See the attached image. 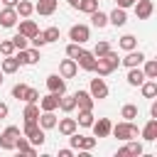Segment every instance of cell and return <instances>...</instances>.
<instances>
[{
	"instance_id": "obj_16",
	"label": "cell",
	"mask_w": 157,
	"mask_h": 157,
	"mask_svg": "<svg viewBox=\"0 0 157 157\" xmlns=\"http://www.w3.org/2000/svg\"><path fill=\"white\" fill-rule=\"evenodd\" d=\"M56 5H59V0H39L34 5V12H39L42 17H49V15L56 12Z\"/></svg>"
},
{
	"instance_id": "obj_11",
	"label": "cell",
	"mask_w": 157,
	"mask_h": 157,
	"mask_svg": "<svg viewBox=\"0 0 157 157\" xmlns=\"http://www.w3.org/2000/svg\"><path fill=\"white\" fill-rule=\"evenodd\" d=\"M17 32L22 34V37H27V39H32L37 32H39V27H37V22L34 20H27V17H22V22L17 25Z\"/></svg>"
},
{
	"instance_id": "obj_24",
	"label": "cell",
	"mask_w": 157,
	"mask_h": 157,
	"mask_svg": "<svg viewBox=\"0 0 157 157\" xmlns=\"http://www.w3.org/2000/svg\"><path fill=\"white\" fill-rule=\"evenodd\" d=\"M93 71H96L98 76H108V74H113V71H115V66H113L105 56H101V59L96 61V69H93Z\"/></svg>"
},
{
	"instance_id": "obj_39",
	"label": "cell",
	"mask_w": 157,
	"mask_h": 157,
	"mask_svg": "<svg viewBox=\"0 0 157 157\" xmlns=\"http://www.w3.org/2000/svg\"><path fill=\"white\" fill-rule=\"evenodd\" d=\"M108 52H110V44H108V42H98V44L93 47V56H96V59H101V56H105Z\"/></svg>"
},
{
	"instance_id": "obj_28",
	"label": "cell",
	"mask_w": 157,
	"mask_h": 157,
	"mask_svg": "<svg viewBox=\"0 0 157 157\" xmlns=\"http://www.w3.org/2000/svg\"><path fill=\"white\" fill-rule=\"evenodd\" d=\"M15 10H17V15H20V17H29V15L34 12V5H32L29 0H17Z\"/></svg>"
},
{
	"instance_id": "obj_35",
	"label": "cell",
	"mask_w": 157,
	"mask_h": 157,
	"mask_svg": "<svg viewBox=\"0 0 157 157\" xmlns=\"http://www.w3.org/2000/svg\"><path fill=\"white\" fill-rule=\"evenodd\" d=\"M81 128H91L93 125V110H78V120H76Z\"/></svg>"
},
{
	"instance_id": "obj_26",
	"label": "cell",
	"mask_w": 157,
	"mask_h": 157,
	"mask_svg": "<svg viewBox=\"0 0 157 157\" xmlns=\"http://www.w3.org/2000/svg\"><path fill=\"white\" fill-rule=\"evenodd\" d=\"M15 150L27 152V155H37V147H34V145H29V140H27L25 135H17V140H15Z\"/></svg>"
},
{
	"instance_id": "obj_12",
	"label": "cell",
	"mask_w": 157,
	"mask_h": 157,
	"mask_svg": "<svg viewBox=\"0 0 157 157\" xmlns=\"http://www.w3.org/2000/svg\"><path fill=\"white\" fill-rule=\"evenodd\" d=\"M145 59H147V56H145L142 52H137V49H130V52H128V54H125V56L120 59V64L130 69V66H140V64H142Z\"/></svg>"
},
{
	"instance_id": "obj_13",
	"label": "cell",
	"mask_w": 157,
	"mask_h": 157,
	"mask_svg": "<svg viewBox=\"0 0 157 157\" xmlns=\"http://www.w3.org/2000/svg\"><path fill=\"white\" fill-rule=\"evenodd\" d=\"M74 98H76V108L78 110H93V96L88 91H76Z\"/></svg>"
},
{
	"instance_id": "obj_3",
	"label": "cell",
	"mask_w": 157,
	"mask_h": 157,
	"mask_svg": "<svg viewBox=\"0 0 157 157\" xmlns=\"http://www.w3.org/2000/svg\"><path fill=\"white\" fill-rule=\"evenodd\" d=\"M17 135H22V130H20L17 125H7V128L0 132V147H2V150H15Z\"/></svg>"
},
{
	"instance_id": "obj_41",
	"label": "cell",
	"mask_w": 157,
	"mask_h": 157,
	"mask_svg": "<svg viewBox=\"0 0 157 157\" xmlns=\"http://www.w3.org/2000/svg\"><path fill=\"white\" fill-rule=\"evenodd\" d=\"M12 44H15V52H17V49H27V44H29V39H27V37H22V34L17 32V34L12 37Z\"/></svg>"
},
{
	"instance_id": "obj_40",
	"label": "cell",
	"mask_w": 157,
	"mask_h": 157,
	"mask_svg": "<svg viewBox=\"0 0 157 157\" xmlns=\"http://www.w3.org/2000/svg\"><path fill=\"white\" fill-rule=\"evenodd\" d=\"M0 54H2V56L15 54V44H12V39H0Z\"/></svg>"
},
{
	"instance_id": "obj_47",
	"label": "cell",
	"mask_w": 157,
	"mask_h": 157,
	"mask_svg": "<svg viewBox=\"0 0 157 157\" xmlns=\"http://www.w3.org/2000/svg\"><path fill=\"white\" fill-rule=\"evenodd\" d=\"M0 2H2L5 7H15V5H17V0H0Z\"/></svg>"
},
{
	"instance_id": "obj_8",
	"label": "cell",
	"mask_w": 157,
	"mask_h": 157,
	"mask_svg": "<svg viewBox=\"0 0 157 157\" xmlns=\"http://www.w3.org/2000/svg\"><path fill=\"white\" fill-rule=\"evenodd\" d=\"M110 128H113V123H110L108 118H98V120H93V125H91L93 137H108V135H110Z\"/></svg>"
},
{
	"instance_id": "obj_30",
	"label": "cell",
	"mask_w": 157,
	"mask_h": 157,
	"mask_svg": "<svg viewBox=\"0 0 157 157\" xmlns=\"http://www.w3.org/2000/svg\"><path fill=\"white\" fill-rule=\"evenodd\" d=\"M118 47H120L123 52H130V49H137V39H135L132 34H123V37H120V42H118Z\"/></svg>"
},
{
	"instance_id": "obj_9",
	"label": "cell",
	"mask_w": 157,
	"mask_h": 157,
	"mask_svg": "<svg viewBox=\"0 0 157 157\" xmlns=\"http://www.w3.org/2000/svg\"><path fill=\"white\" fill-rule=\"evenodd\" d=\"M17 20H20V15H17V10L15 7H2L0 10V27H15L17 25Z\"/></svg>"
},
{
	"instance_id": "obj_48",
	"label": "cell",
	"mask_w": 157,
	"mask_h": 157,
	"mask_svg": "<svg viewBox=\"0 0 157 157\" xmlns=\"http://www.w3.org/2000/svg\"><path fill=\"white\" fill-rule=\"evenodd\" d=\"M150 115H152V118H157V103H152V108H150Z\"/></svg>"
},
{
	"instance_id": "obj_46",
	"label": "cell",
	"mask_w": 157,
	"mask_h": 157,
	"mask_svg": "<svg viewBox=\"0 0 157 157\" xmlns=\"http://www.w3.org/2000/svg\"><path fill=\"white\" fill-rule=\"evenodd\" d=\"M71 155H74V150H69V147L66 150H59V157H71Z\"/></svg>"
},
{
	"instance_id": "obj_34",
	"label": "cell",
	"mask_w": 157,
	"mask_h": 157,
	"mask_svg": "<svg viewBox=\"0 0 157 157\" xmlns=\"http://www.w3.org/2000/svg\"><path fill=\"white\" fill-rule=\"evenodd\" d=\"M120 118H125V120H135V118H137V105H135V103H125L123 110H120Z\"/></svg>"
},
{
	"instance_id": "obj_36",
	"label": "cell",
	"mask_w": 157,
	"mask_h": 157,
	"mask_svg": "<svg viewBox=\"0 0 157 157\" xmlns=\"http://www.w3.org/2000/svg\"><path fill=\"white\" fill-rule=\"evenodd\" d=\"M27 91H29V86H27V83H15V86H12V98H17V101H25Z\"/></svg>"
},
{
	"instance_id": "obj_33",
	"label": "cell",
	"mask_w": 157,
	"mask_h": 157,
	"mask_svg": "<svg viewBox=\"0 0 157 157\" xmlns=\"http://www.w3.org/2000/svg\"><path fill=\"white\" fill-rule=\"evenodd\" d=\"M91 22H93V27L103 29V27L108 25V15H105V12H101V10H96V12H91Z\"/></svg>"
},
{
	"instance_id": "obj_17",
	"label": "cell",
	"mask_w": 157,
	"mask_h": 157,
	"mask_svg": "<svg viewBox=\"0 0 157 157\" xmlns=\"http://www.w3.org/2000/svg\"><path fill=\"white\" fill-rule=\"evenodd\" d=\"M37 123H39L42 130H52V128H56V115H54V110H42L39 118H37Z\"/></svg>"
},
{
	"instance_id": "obj_32",
	"label": "cell",
	"mask_w": 157,
	"mask_h": 157,
	"mask_svg": "<svg viewBox=\"0 0 157 157\" xmlns=\"http://www.w3.org/2000/svg\"><path fill=\"white\" fill-rule=\"evenodd\" d=\"M76 10H78V12H86V15H91V12H96V10H98V0H78Z\"/></svg>"
},
{
	"instance_id": "obj_25",
	"label": "cell",
	"mask_w": 157,
	"mask_h": 157,
	"mask_svg": "<svg viewBox=\"0 0 157 157\" xmlns=\"http://www.w3.org/2000/svg\"><path fill=\"white\" fill-rule=\"evenodd\" d=\"M142 81H145L142 69H140V66H130V69H128V83H130V86H140Z\"/></svg>"
},
{
	"instance_id": "obj_15",
	"label": "cell",
	"mask_w": 157,
	"mask_h": 157,
	"mask_svg": "<svg viewBox=\"0 0 157 157\" xmlns=\"http://www.w3.org/2000/svg\"><path fill=\"white\" fill-rule=\"evenodd\" d=\"M142 152H145V150H142V142H137V140H130L125 147H120V150L115 152V157H128V155H137V157H140Z\"/></svg>"
},
{
	"instance_id": "obj_22",
	"label": "cell",
	"mask_w": 157,
	"mask_h": 157,
	"mask_svg": "<svg viewBox=\"0 0 157 157\" xmlns=\"http://www.w3.org/2000/svg\"><path fill=\"white\" fill-rule=\"evenodd\" d=\"M22 118H25V123H37V118H39V103H27L25 110H22Z\"/></svg>"
},
{
	"instance_id": "obj_50",
	"label": "cell",
	"mask_w": 157,
	"mask_h": 157,
	"mask_svg": "<svg viewBox=\"0 0 157 157\" xmlns=\"http://www.w3.org/2000/svg\"><path fill=\"white\" fill-rule=\"evenodd\" d=\"M2 76H5V74H2V71H0V86H2V81H5V78H2Z\"/></svg>"
},
{
	"instance_id": "obj_23",
	"label": "cell",
	"mask_w": 157,
	"mask_h": 157,
	"mask_svg": "<svg viewBox=\"0 0 157 157\" xmlns=\"http://www.w3.org/2000/svg\"><path fill=\"white\" fill-rule=\"evenodd\" d=\"M108 22H110V25H115V27H123V25L128 22V15H125V10H123V7H115V10L108 15Z\"/></svg>"
},
{
	"instance_id": "obj_37",
	"label": "cell",
	"mask_w": 157,
	"mask_h": 157,
	"mask_svg": "<svg viewBox=\"0 0 157 157\" xmlns=\"http://www.w3.org/2000/svg\"><path fill=\"white\" fill-rule=\"evenodd\" d=\"M42 34H44V39H47V44H49V42H56V39L61 37V32H59V27H47V29H44Z\"/></svg>"
},
{
	"instance_id": "obj_27",
	"label": "cell",
	"mask_w": 157,
	"mask_h": 157,
	"mask_svg": "<svg viewBox=\"0 0 157 157\" xmlns=\"http://www.w3.org/2000/svg\"><path fill=\"white\" fill-rule=\"evenodd\" d=\"M17 69H20V61L15 59V54H10V56H5V59H2V66H0V71H2V74H15Z\"/></svg>"
},
{
	"instance_id": "obj_6",
	"label": "cell",
	"mask_w": 157,
	"mask_h": 157,
	"mask_svg": "<svg viewBox=\"0 0 157 157\" xmlns=\"http://www.w3.org/2000/svg\"><path fill=\"white\" fill-rule=\"evenodd\" d=\"M69 39H71V42H78V44H83V42H88V39H91V29H88L86 25H74V27L69 29Z\"/></svg>"
},
{
	"instance_id": "obj_49",
	"label": "cell",
	"mask_w": 157,
	"mask_h": 157,
	"mask_svg": "<svg viewBox=\"0 0 157 157\" xmlns=\"http://www.w3.org/2000/svg\"><path fill=\"white\" fill-rule=\"evenodd\" d=\"M66 2H69L71 7H76V5H78V0H66Z\"/></svg>"
},
{
	"instance_id": "obj_5",
	"label": "cell",
	"mask_w": 157,
	"mask_h": 157,
	"mask_svg": "<svg viewBox=\"0 0 157 157\" xmlns=\"http://www.w3.org/2000/svg\"><path fill=\"white\" fill-rule=\"evenodd\" d=\"M47 88H49V93L61 96V93H66V78L59 76V74H49L47 76Z\"/></svg>"
},
{
	"instance_id": "obj_2",
	"label": "cell",
	"mask_w": 157,
	"mask_h": 157,
	"mask_svg": "<svg viewBox=\"0 0 157 157\" xmlns=\"http://www.w3.org/2000/svg\"><path fill=\"white\" fill-rule=\"evenodd\" d=\"M71 140V150H81V152H91L96 147V137H86V135H78V132H71L69 135Z\"/></svg>"
},
{
	"instance_id": "obj_38",
	"label": "cell",
	"mask_w": 157,
	"mask_h": 157,
	"mask_svg": "<svg viewBox=\"0 0 157 157\" xmlns=\"http://www.w3.org/2000/svg\"><path fill=\"white\" fill-rule=\"evenodd\" d=\"M81 52H83V47H81L78 42H71V44H66V56H69V59H76Z\"/></svg>"
},
{
	"instance_id": "obj_1",
	"label": "cell",
	"mask_w": 157,
	"mask_h": 157,
	"mask_svg": "<svg viewBox=\"0 0 157 157\" xmlns=\"http://www.w3.org/2000/svg\"><path fill=\"white\" fill-rule=\"evenodd\" d=\"M15 59L20 61V66H29V64H37L42 59V52L37 47H27V49H17Z\"/></svg>"
},
{
	"instance_id": "obj_20",
	"label": "cell",
	"mask_w": 157,
	"mask_h": 157,
	"mask_svg": "<svg viewBox=\"0 0 157 157\" xmlns=\"http://www.w3.org/2000/svg\"><path fill=\"white\" fill-rule=\"evenodd\" d=\"M142 140H147V142H155L157 140V118H150L147 120V125L142 128Z\"/></svg>"
},
{
	"instance_id": "obj_29",
	"label": "cell",
	"mask_w": 157,
	"mask_h": 157,
	"mask_svg": "<svg viewBox=\"0 0 157 157\" xmlns=\"http://www.w3.org/2000/svg\"><path fill=\"white\" fill-rule=\"evenodd\" d=\"M59 108H61L64 113H71V110L76 108V98H74V96H66V93H61V96H59Z\"/></svg>"
},
{
	"instance_id": "obj_10",
	"label": "cell",
	"mask_w": 157,
	"mask_h": 157,
	"mask_svg": "<svg viewBox=\"0 0 157 157\" xmlns=\"http://www.w3.org/2000/svg\"><path fill=\"white\" fill-rule=\"evenodd\" d=\"M135 15H137V20H147L152 12H155V2L152 0H135Z\"/></svg>"
},
{
	"instance_id": "obj_43",
	"label": "cell",
	"mask_w": 157,
	"mask_h": 157,
	"mask_svg": "<svg viewBox=\"0 0 157 157\" xmlns=\"http://www.w3.org/2000/svg\"><path fill=\"white\" fill-rule=\"evenodd\" d=\"M37 101H39V91L37 88H29L27 96H25V103H37Z\"/></svg>"
},
{
	"instance_id": "obj_21",
	"label": "cell",
	"mask_w": 157,
	"mask_h": 157,
	"mask_svg": "<svg viewBox=\"0 0 157 157\" xmlns=\"http://www.w3.org/2000/svg\"><path fill=\"white\" fill-rule=\"evenodd\" d=\"M140 91H142V98H155L157 96V81L155 78H145L140 83Z\"/></svg>"
},
{
	"instance_id": "obj_7",
	"label": "cell",
	"mask_w": 157,
	"mask_h": 157,
	"mask_svg": "<svg viewBox=\"0 0 157 157\" xmlns=\"http://www.w3.org/2000/svg\"><path fill=\"white\" fill-rule=\"evenodd\" d=\"M96 61H98V59L93 56V52H86V49L76 56V66L83 69V71H93V69H96Z\"/></svg>"
},
{
	"instance_id": "obj_19",
	"label": "cell",
	"mask_w": 157,
	"mask_h": 157,
	"mask_svg": "<svg viewBox=\"0 0 157 157\" xmlns=\"http://www.w3.org/2000/svg\"><path fill=\"white\" fill-rule=\"evenodd\" d=\"M39 110H56L59 108V96L56 93H49V96H39Z\"/></svg>"
},
{
	"instance_id": "obj_42",
	"label": "cell",
	"mask_w": 157,
	"mask_h": 157,
	"mask_svg": "<svg viewBox=\"0 0 157 157\" xmlns=\"http://www.w3.org/2000/svg\"><path fill=\"white\" fill-rule=\"evenodd\" d=\"M29 42H32V47H37V49L47 44V39H44V34H42V32H37V34H34V37H32Z\"/></svg>"
},
{
	"instance_id": "obj_18",
	"label": "cell",
	"mask_w": 157,
	"mask_h": 157,
	"mask_svg": "<svg viewBox=\"0 0 157 157\" xmlns=\"http://www.w3.org/2000/svg\"><path fill=\"white\" fill-rule=\"evenodd\" d=\"M56 128H59V132L64 137H69L71 132H76L78 123H76V118H61V120H56Z\"/></svg>"
},
{
	"instance_id": "obj_45",
	"label": "cell",
	"mask_w": 157,
	"mask_h": 157,
	"mask_svg": "<svg viewBox=\"0 0 157 157\" xmlns=\"http://www.w3.org/2000/svg\"><path fill=\"white\" fill-rule=\"evenodd\" d=\"M7 113H10L7 103H0V120H2V118H7Z\"/></svg>"
},
{
	"instance_id": "obj_14",
	"label": "cell",
	"mask_w": 157,
	"mask_h": 157,
	"mask_svg": "<svg viewBox=\"0 0 157 157\" xmlns=\"http://www.w3.org/2000/svg\"><path fill=\"white\" fill-rule=\"evenodd\" d=\"M76 74H78L76 59H64V61L59 64V76H64V78H74Z\"/></svg>"
},
{
	"instance_id": "obj_31",
	"label": "cell",
	"mask_w": 157,
	"mask_h": 157,
	"mask_svg": "<svg viewBox=\"0 0 157 157\" xmlns=\"http://www.w3.org/2000/svg\"><path fill=\"white\" fill-rule=\"evenodd\" d=\"M142 64H145V66H142L145 78H157V61H155V59H145Z\"/></svg>"
},
{
	"instance_id": "obj_4",
	"label": "cell",
	"mask_w": 157,
	"mask_h": 157,
	"mask_svg": "<svg viewBox=\"0 0 157 157\" xmlns=\"http://www.w3.org/2000/svg\"><path fill=\"white\" fill-rule=\"evenodd\" d=\"M88 93L93 96V101H103V98H108V83H105L101 76H98V78H91Z\"/></svg>"
},
{
	"instance_id": "obj_44",
	"label": "cell",
	"mask_w": 157,
	"mask_h": 157,
	"mask_svg": "<svg viewBox=\"0 0 157 157\" xmlns=\"http://www.w3.org/2000/svg\"><path fill=\"white\" fill-rule=\"evenodd\" d=\"M132 5H135V0H118V7H123V10H128Z\"/></svg>"
}]
</instances>
